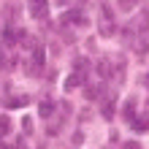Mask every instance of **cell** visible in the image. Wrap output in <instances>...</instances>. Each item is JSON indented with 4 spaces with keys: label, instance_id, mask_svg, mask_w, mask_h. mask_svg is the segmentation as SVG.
Here are the masks:
<instances>
[{
    "label": "cell",
    "instance_id": "5b68a950",
    "mask_svg": "<svg viewBox=\"0 0 149 149\" xmlns=\"http://www.w3.org/2000/svg\"><path fill=\"white\" fill-rule=\"evenodd\" d=\"M52 111H54V103H49V100H43V103H41V117H49Z\"/></svg>",
    "mask_w": 149,
    "mask_h": 149
},
{
    "label": "cell",
    "instance_id": "3957f363",
    "mask_svg": "<svg viewBox=\"0 0 149 149\" xmlns=\"http://www.w3.org/2000/svg\"><path fill=\"white\" fill-rule=\"evenodd\" d=\"M79 81H81V76H79V73H71V76H68V79H65V90H68V92H71V90H73V87H79Z\"/></svg>",
    "mask_w": 149,
    "mask_h": 149
},
{
    "label": "cell",
    "instance_id": "7a4b0ae2",
    "mask_svg": "<svg viewBox=\"0 0 149 149\" xmlns=\"http://www.w3.org/2000/svg\"><path fill=\"white\" fill-rule=\"evenodd\" d=\"M133 130H138V133H146L149 130V117H138L133 122Z\"/></svg>",
    "mask_w": 149,
    "mask_h": 149
},
{
    "label": "cell",
    "instance_id": "277c9868",
    "mask_svg": "<svg viewBox=\"0 0 149 149\" xmlns=\"http://www.w3.org/2000/svg\"><path fill=\"white\" fill-rule=\"evenodd\" d=\"M8 130H11V119H8V117H0V136H6Z\"/></svg>",
    "mask_w": 149,
    "mask_h": 149
},
{
    "label": "cell",
    "instance_id": "ba28073f",
    "mask_svg": "<svg viewBox=\"0 0 149 149\" xmlns=\"http://www.w3.org/2000/svg\"><path fill=\"white\" fill-rule=\"evenodd\" d=\"M0 68H3V54H0Z\"/></svg>",
    "mask_w": 149,
    "mask_h": 149
},
{
    "label": "cell",
    "instance_id": "8992f818",
    "mask_svg": "<svg viewBox=\"0 0 149 149\" xmlns=\"http://www.w3.org/2000/svg\"><path fill=\"white\" fill-rule=\"evenodd\" d=\"M119 6H122V8L127 11V8H133V0H119Z\"/></svg>",
    "mask_w": 149,
    "mask_h": 149
},
{
    "label": "cell",
    "instance_id": "52a82bcc",
    "mask_svg": "<svg viewBox=\"0 0 149 149\" xmlns=\"http://www.w3.org/2000/svg\"><path fill=\"white\" fill-rule=\"evenodd\" d=\"M125 149H141V146H138L136 141H127V144H125Z\"/></svg>",
    "mask_w": 149,
    "mask_h": 149
},
{
    "label": "cell",
    "instance_id": "6da1fadb",
    "mask_svg": "<svg viewBox=\"0 0 149 149\" xmlns=\"http://www.w3.org/2000/svg\"><path fill=\"white\" fill-rule=\"evenodd\" d=\"M30 11H33V16H38V19H41V16H46V3H43V0H33V8H30Z\"/></svg>",
    "mask_w": 149,
    "mask_h": 149
}]
</instances>
